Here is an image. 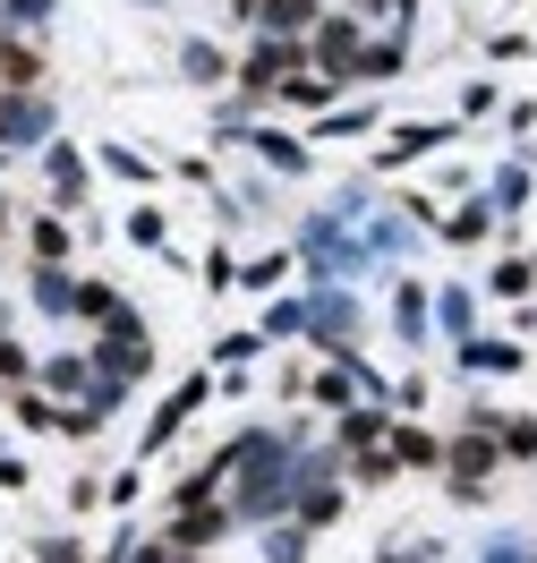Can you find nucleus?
Listing matches in <instances>:
<instances>
[{
	"label": "nucleus",
	"mask_w": 537,
	"mask_h": 563,
	"mask_svg": "<svg viewBox=\"0 0 537 563\" xmlns=\"http://www.w3.org/2000/svg\"><path fill=\"white\" fill-rule=\"evenodd\" d=\"M43 129H52V111H43L35 95H9V103H0V145H35Z\"/></svg>",
	"instance_id": "obj_3"
},
{
	"label": "nucleus",
	"mask_w": 537,
	"mask_h": 563,
	"mask_svg": "<svg viewBox=\"0 0 537 563\" xmlns=\"http://www.w3.org/2000/svg\"><path fill=\"white\" fill-rule=\"evenodd\" d=\"M316 60H324V77H350V69H358V35H350V18H324V26H316Z\"/></svg>",
	"instance_id": "obj_4"
},
{
	"label": "nucleus",
	"mask_w": 537,
	"mask_h": 563,
	"mask_svg": "<svg viewBox=\"0 0 537 563\" xmlns=\"http://www.w3.org/2000/svg\"><path fill=\"white\" fill-rule=\"evenodd\" d=\"M307 69V52H290V43H265L248 60V86H290V77Z\"/></svg>",
	"instance_id": "obj_5"
},
{
	"label": "nucleus",
	"mask_w": 537,
	"mask_h": 563,
	"mask_svg": "<svg viewBox=\"0 0 537 563\" xmlns=\"http://www.w3.org/2000/svg\"><path fill=\"white\" fill-rule=\"evenodd\" d=\"M495 290H503V299H521V290H529V256H512V265L495 274Z\"/></svg>",
	"instance_id": "obj_11"
},
{
	"label": "nucleus",
	"mask_w": 537,
	"mask_h": 563,
	"mask_svg": "<svg viewBox=\"0 0 537 563\" xmlns=\"http://www.w3.org/2000/svg\"><path fill=\"white\" fill-rule=\"evenodd\" d=\"M469 367H521V351H512V342H469Z\"/></svg>",
	"instance_id": "obj_9"
},
{
	"label": "nucleus",
	"mask_w": 537,
	"mask_h": 563,
	"mask_svg": "<svg viewBox=\"0 0 537 563\" xmlns=\"http://www.w3.org/2000/svg\"><path fill=\"white\" fill-rule=\"evenodd\" d=\"M9 18H18V26H43V18H52V0H9Z\"/></svg>",
	"instance_id": "obj_13"
},
{
	"label": "nucleus",
	"mask_w": 537,
	"mask_h": 563,
	"mask_svg": "<svg viewBox=\"0 0 537 563\" xmlns=\"http://www.w3.org/2000/svg\"><path fill=\"white\" fill-rule=\"evenodd\" d=\"M265 563H307V547H299V538H290V529H282V538L265 547Z\"/></svg>",
	"instance_id": "obj_12"
},
{
	"label": "nucleus",
	"mask_w": 537,
	"mask_h": 563,
	"mask_svg": "<svg viewBox=\"0 0 537 563\" xmlns=\"http://www.w3.org/2000/svg\"><path fill=\"white\" fill-rule=\"evenodd\" d=\"M52 188H60V197H77V188H86V172H77V154H60V145H52Z\"/></svg>",
	"instance_id": "obj_10"
},
{
	"label": "nucleus",
	"mask_w": 537,
	"mask_h": 563,
	"mask_svg": "<svg viewBox=\"0 0 537 563\" xmlns=\"http://www.w3.org/2000/svg\"><path fill=\"white\" fill-rule=\"evenodd\" d=\"M239 18H256L265 35H299V26H316V0H239Z\"/></svg>",
	"instance_id": "obj_2"
},
{
	"label": "nucleus",
	"mask_w": 537,
	"mask_h": 563,
	"mask_svg": "<svg viewBox=\"0 0 537 563\" xmlns=\"http://www.w3.org/2000/svg\"><path fill=\"white\" fill-rule=\"evenodd\" d=\"M128 563H188V547H137Z\"/></svg>",
	"instance_id": "obj_14"
},
{
	"label": "nucleus",
	"mask_w": 537,
	"mask_h": 563,
	"mask_svg": "<svg viewBox=\"0 0 537 563\" xmlns=\"http://www.w3.org/2000/svg\"><path fill=\"white\" fill-rule=\"evenodd\" d=\"M486 563H529V547H512V538H503V547H486Z\"/></svg>",
	"instance_id": "obj_15"
},
{
	"label": "nucleus",
	"mask_w": 537,
	"mask_h": 563,
	"mask_svg": "<svg viewBox=\"0 0 537 563\" xmlns=\"http://www.w3.org/2000/svg\"><path fill=\"white\" fill-rule=\"evenodd\" d=\"M35 299L52 308V317H69V308H77V282H69V274H43V282H35Z\"/></svg>",
	"instance_id": "obj_7"
},
{
	"label": "nucleus",
	"mask_w": 537,
	"mask_h": 563,
	"mask_svg": "<svg viewBox=\"0 0 537 563\" xmlns=\"http://www.w3.org/2000/svg\"><path fill=\"white\" fill-rule=\"evenodd\" d=\"M495 470V435H469V444H452V478H461V495H478V478Z\"/></svg>",
	"instance_id": "obj_6"
},
{
	"label": "nucleus",
	"mask_w": 537,
	"mask_h": 563,
	"mask_svg": "<svg viewBox=\"0 0 537 563\" xmlns=\"http://www.w3.org/2000/svg\"><path fill=\"white\" fill-rule=\"evenodd\" d=\"M427 145H444V129H401V137L384 145V163H410V154H427Z\"/></svg>",
	"instance_id": "obj_8"
},
{
	"label": "nucleus",
	"mask_w": 537,
	"mask_h": 563,
	"mask_svg": "<svg viewBox=\"0 0 537 563\" xmlns=\"http://www.w3.org/2000/svg\"><path fill=\"white\" fill-rule=\"evenodd\" d=\"M222 478H239V487H231V512H248V521L282 512V495L299 487V470H290V444H282V435H248L239 453L222 461Z\"/></svg>",
	"instance_id": "obj_1"
}]
</instances>
